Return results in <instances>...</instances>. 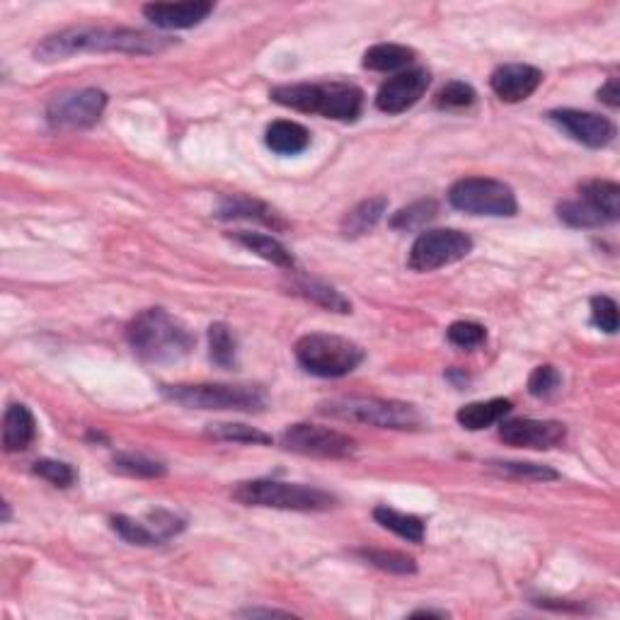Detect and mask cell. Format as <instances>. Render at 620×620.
I'll list each match as a JSON object with an SVG mask.
<instances>
[{
    "label": "cell",
    "mask_w": 620,
    "mask_h": 620,
    "mask_svg": "<svg viewBox=\"0 0 620 620\" xmlns=\"http://www.w3.org/2000/svg\"><path fill=\"white\" fill-rule=\"evenodd\" d=\"M168 37H155V34L131 30V27H71L51 34L39 44L34 56L37 61L51 63L63 61L76 54H158L170 47Z\"/></svg>",
    "instance_id": "cell-1"
},
{
    "label": "cell",
    "mask_w": 620,
    "mask_h": 620,
    "mask_svg": "<svg viewBox=\"0 0 620 620\" xmlns=\"http://www.w3.org/2000/svg\"><path fill=\"white\" fill-rule=\"evenodd\" d=\"M131 352L146 364H175L194 349V335L185 323L163 308H148L126 327Z\"/></svg>",
    "instance_id": "cell-2"
},
{
    "label": "cell",
    "mask_w": 620,
    "mask_h": 620,
    "mask_svg": "<svg viewBox=\"0 0 620 620\" xmlns=\"http://www.w3.org/2000/svg\"><path fill=\"white\" fill-rule=\"evenodd\" d=\"M272 100L296 112L320 114L335 122H357L364 112V93L352 83H296L279 85Z\"/></svg>",
    "instance_id": "cell-3"
},
{
    "label": "cell",
    "mask_w": 620,
    "mask_h": 620,
    "mask_svg": "<svg viewBox=\"0 0 620 620\" xmlns=\"http://www.w3.org/2000/svg\"><path fill=\"white\" fill-rule=\"evenodd\" d=\"M233 497L248 507L286 509V512H327L337 504V497L320 487L279 480L240 482L233 490Z\"/></svg>",
    "instance_id": "cell-4"
},
{
    "label": "cell",
    "mask_w": 620,
    "mask_h": 620,
    "mask_svg": "<svg viewBox=\"0 0 620 620\" xmlns=\"http://www.w3.org/2000/svg\"><path fill=\"white\" fill-rule=\"evenodd\" d=\"M294 352L301 369L320 378H342L364 361V349L357 342L325 332L303 335Z\"/></svg>",
    "instance_id": "cell-5"
},
{
    "label": "cell",
    "mask_w": 620,
    "mask_h": 620,
    "mask_svg": "<svg viewBox=\"0 0 620 620\" xmlns=\"http://www.w3.org/2000/svg\"><path fill=\"white\" fill-rule=\"evenodd\" d=\"M323 415L344 419V422L369 424L378 429H419L422 417L410 403L386 398H364V395H352V398H335L320 405Z\"/></svg>",
    "instance_id": "cell-6"
},
{
    "label": "cell",
    "mask_w": 620,
    "mask_h": 620,
    "mask_svg": "<svg viewBox=\"0 0 620 620\" xmlns=\"http://www.w3.org/2000/svg\"><path fill=\"white\" fill-rule=\"evenodd\" d=\"M163 395L189 410H233L260 412L267 395L257 386H231V383H197V386H163Z\"/></svg>",
    "instance_id": "cell-7"
},
{
    "label": "cell",
    "mask_w": 620,
    "mask_h": 620,
    "mask_svg": "<svg viewBox=\"0 0 620 620\" xmlns=\"http://www.w3.org/2000/svg\"><path fill=\"white\" fill-rule=\"evenodd\" d=\"M449 204L470 216H514V189L492 177H463L449 189Z\"/></svg>",
    "instance_id": "cell-8"
},
{
    "label": "cell",
    "mask_w": 620,
    "mask_h": 620,
    "mask_svg": "<svg viewBox=\"0 0 620 620\" xmlns=\"http://www.w3.org/2000/svg\"><path fill=\"white\" fill-rule=\"evenodd\" d=\"M558 216L570 228H601L620 216V187L608 180H591L579 189V199L558 206Z\"/></svg>",
    "instance_id": "cell-9"
},
{
    "label": "cell",
    "mask_w": 620,
    "mask_h": 620,
    "mask_svg": "<svg viewBox=\"0 0 620 620\" xmlns=\"http://www.w3.org/2000/svg\"><path fill=\"white\" fill-rule=\"evenodd\" d=\"M473 250V240L456 228H436V231L422 233L412 243L407 267L412 272H434L446 264L461 262Z\"/></svg>",
    "instance_id": "cell-10"
},
{
    "label": "cell",
    "mask_w": 620,
    "mask_h": 620,
    "mask_svg": "<svg viewBox=\"0 0 620 620\" xmlns=\"http://www.w3.org/2000/svg\"><path fill=\"white\" fill-rule=\"evenodd\" d=\"M107 107V95L97 88H80L68 90L51 97L47 107V119L54 129L59 131H76L90 129L97 124Z\"/></svg>",
    "instance_id": "cell-11"
},
{
    "label": "cell",
    "mask_w": 620,
    "mask_h": 620,
    "mask_svg": "<svg viewBox=\"0 0 620 620\" xmlns=\"http://www.w3.org/2000/svg\"><path fill=\"white\" fill-rule=\"evenodd\" d=\"M281 449L313 458H344L354 451L352 436L335 432V429L318 427V424H291L279 439Z\"/></svg>",
    "instance_id": "cell-12"
},
{
    "label": "cell",
    "mask_w": 620,
    "mask_h": 620,
    "mask_svg": "<svg viewBox=\"0 0 620 620\" xmlns=\"http://www.w3.org/2000/svg\"><path fill=\"white\" fill-rule=\"evenodd\" d=\"M567 429L555 419H509L499 427V439L514 449L548 451L562 444Z\"/></svg>",
    "instance_id": "cell-13"
},
{
    "label": "cell",
    "mask_w": 620,
    "mask_h": 620,
    "mask_svg": "<svg viewBox=\"0 0 620 620\" xmlns=\"http://www.w3.org/2000/svg\"><path fill=\"white\" fill-rule=\"evenodd\" d=\"M429 83H432V76L427 68H410V71L398 73L381 85L376 95V107L383 114H403L422 100Z\"/></svg>",
    "instance_id": "cell-14"
},
{
    "label": "cell",
    "mask_w": 620,
    "mask_h": 620,
    "mask_svg": "<svg viewBox=\"0 0 620 620\" xmlns=\"http://www.w3.org/2000/svg\"><path fill=\"white\" fill-rule=\"evenodd\" d=\"M548 117L567 136H572L574 141L587 148H604L616 139V124L611 119L601 117V114L579 112V109H553Z\"/></svg>",
    "instance_id": "cell-15"
},
{
    "label": "cell",
    "mask_w": 620,
    "mask_h": 620,
    "mask_svg": "<svg viewBox=\"0 0 620 620\" xmlns=\"http://www.w3.org/2000/svg\"><path fill=\"white\" fill-rule=\"evenodd\" d=\"M214 13L209 0H187V3H151L143 5V15L160 30H189Z\"/></svg>",
    "instance_id": "cell-16"
},
{
    "label": "cell",
    "mask_w": 620,
    "mask_h": 620,
    "mask_svg": "<svg viewBox=\"0 0 620 620\" xmlns=\"http://www.w3.org/2000/svg\"><path fill=\"white\" fill-rule=\"evenodd\" d=\"M543 83V73L536 66H526V63H507V66H499L492 73L490 85L495 90V95L502 102H524L538 90V85Z\"/></svg>",
    "instance_id": "cell-17"
},
{
    "label": "cell",
    "mask_w": 620,
    "mask_h": 620,
    "mask_svg": "<svg viewBox=\"0 0 620 620\" xmlns=\"http://www.w3.org/2000/svg\"><path fill=\"white\" fill-rule=\"evenodd\" d=\"M216 216L223 218V221H233V218L255 221L272 228V231H286V228H289V223H286L272 206L260 202V199L255 197H248V194H231V197H223L221 204H218Z\"/></svg>",
    "instance_id": "cell-18"
},
{
    "label": "cell",
    "mask_w": 620,
    "mask_h": 620,
    "mask_svg": "<svg viewBox=\"0 0 620 620\" xmlns=\"http://www.w3.org/2000/svg\"><path fill=\"white\" fill-rule=\"evenodd\" d=\"M37 436V422L27 405H10L3 417V446L8 453L30 449Z\"/></svg>",
    "instance_id": "cell-19"
},
{
    "label": "cell",
    "mask_w": 620,
    "mask_h": 620,
    "mask_svg": "<svg viewBox=\"0 0 620 620\" xmlns=\"http://www.w3.org/2000/svg\"><path fill=\"white\" fill-rule=\"evenodd\" d=\"M264 143L279 155H298L310 146V131L298 122L279 119V122H272L267 126Z\"/></svg>",
    "instance_id": "cell-20"
},
{
    "label": "cell",
    "mask_w": 620,
    "mask_h": 620,
    "mask_svg": "<svg viewBox=\"0 0 620 620\" xmlns=\"http://www.w3.org/2000/svg\"><path fill=\"white\" fill-rule=\"evenodd\" d=\"M512 400L495 398V400H482V403H470L458 410V424L470 432H480V429L492 427V424L502 422L504 417L512 412Z\"/></svg>",
    "instance_id": "cell-21"
},
{
    "label": "cell",
    "mask_w": 620,
    "mask_h": 620,
    "mask_svg": "<svg viewBox=\"0 0 620 620\" xmlns=\"http://www.w3.org/2000/svg\"><path fill=\"white\" fill-rule=\"evenodd\" d=\"M231 238H235V243H240L243 248H248L250 252H255L257 257L262 260L277 264L281 269H294V255L279 243L277 238L272 235H264V233H248V231H238L233 233Z\"/></svg>",
    "instance_id": "cell-22"
},
{
    "label": "cell",
    "mask_w": 620,
    "mask_h": 620,
    "mask_svg": "<svg viewBox=\"0 0 620 620\" xmlns=\"http://www.w3.org/2000/svg\"><path fill=\"white\" fill-rule=\"evenodd\" d=\"M388 209L386 197H371L366 202L354 206L352 211H347L342 218V233L347 238H359V235L369 233L371 228H376V223L381 221L383 214Z\"/></svg>",
    "instance_id": "cell-23"
},
{
    "label": "cell",
    "mask_w": 620,
    "mask_h": 620,
    "mask_svg": "<svg viewBox=\"0 0 620 620\" xmlns=\"http://www.w3.org/2000/svg\"><path fill=\"white\" fill-rule=\"evenodd\" d=\"M415 61V49L403 47V44H376L364 54V68L376 73H390L407 68Z\"/></svg>",
    "instance_id": "cell-24"
},
{
    "label": "cell",
    "mask_w": 620,
    "mask_h": 620,
    "mask_svg": "<svg viewBox=\"0 0 620 620\" xmlns=\"http://www.w3.org/2000/svg\"><path fill=\"white\" fill-rule=\"evenodd\" d=\"M373 519L378 521L388 531L398 533L400 538L410 543H422L424 541V521L419 516L395 512L390 507H376L373 509Z\"/></svg>",
    "instance_id": "cell-25"
},
{
    "label": "cell",
    "mask_w": 620,
    "mask_h": 620,
    "mask_svg": "<svg viewBox=\"0 0 620 620\" xmlns=\"http://www.w3.org/2000/svg\"><path fill=\"white\" fill-rule=\"evenodd\" d=\"M296 294H301L308 301L318 303L327 310H335V313H352V303L344 298L340 291H335L332 286L323 284V281H315V279H301L294 284Z\"/></svg>",
    "instance_id": "cell-26"
},
{
    "label": "cell",
    "mask_w": 620,
    "mask_h": 620,
    "mask_svg": "<svg viewBox=\"0 0 620 620\" xmlns=\"http://www.w3.org/2000/svg\"><path fill=\"white\" fill-rule=\"evenodd\" d=\"M436 214H439V206H436L434 199H422V202H415L405 209H400L398 214L390 218V228L395 231H419V228L427 226L429 221H434Z\"/></svg>",
    "instance_id": "cell-27"
},
{
    "label": "cell",
    "mask_w": 620,
    "mask_h": 620,
    "mask_svg": "<svg viewBox=\"0 0 620 620\" xmlns=\"http://www.w3.org/2000/svg\"><path fill=\"white\" fill-rule=\"evenodd\" d=\"M112 468L117 473L131 475V478H163L168 470L160 461L143 456V453H117L112 461Z\"/></svg>",
    "instance_id": "cell-28"
},
{
    "label": "cell",
    "mask_w": 620,
    "mask_h": 620,
    "mask_svg": "<svg viewBox=\"0 0 620 620\" xmlns=\"http://www.w3.org/2000/svg\"><path fill=\"white\" fill-rule=\"evenodd\" d=\"M112 528L131 545H143V548H151V545H160L163 538L153 531V526L148 521L131 519V516L117 514L112 516Z\"/></svg>",
    "instance_id": "cell-29"
},
{
    "label": "cell",
    "mask_w": 620,
    "mask_h": 620,
    "mask_svg": "<svg viewBox=\"0 0 620 620\" xmlns=\"http://www.w3.org/2000/svg\"><path fill=\"white\" fill-rule=\"evenodd\" d=\"M209 436H214L218 441H233V444H252V446L272 444V436L269 434H264L255 427H248V424H233V422L211 424Z\"/></svg>",
    "instance_id": "cell-30"
},
{
    "label": "cell",
    "mask_w": 620,
    "mask_h": 620,
    "mask_svg": "<svg viewBox=\"0 0 620 620\" xmlns=\"http://www.w3.org/2000/svg\"><path fill=\"white\" fill-rule=\"evenodd\" d=\"M209 357L221 369L235 366V337L228 325L214 323L209 327Z\"/></svg>",
    "instance_id": "cell-31"
},
{
    "label": "cell",
    "mask_w": 620,
    "mask_h": 620,
    "mask_svg": "<svg viewBox=\"0 0 620 620\" xmlns=\"http://www.w3.org/2000/svg\"><path fill=\"white\" fill-rule=\"evenodd\" d=\"M359 555L383 572H393V574H415L417 572L415 558H410V555H405V553H395V550H361Z\"/></svg>",
    "instance_id": "cell-32"
},
{
    "label": "cell",
    "mask_w": 620,
    "mask_h": 620,
    "mask_svg": "<svg viewBox=\"0 0 620 620\" xmlns=\"http://www.w3.org/2000/svg\"><path fill=\"white\" fill-rule=\"evenodd\" d=\"M475 90L470 88L468 83H461V80H453V83H446L444 88L436 93V107L446 109V112H461V109H468L475 105Z\"/></svg>",
    "instance_id": "cell-33"
},
{
    "label": "cell",
    "mask_w": 620,
    "mask_h": 620,
    "mask_svg": "<svg viewBox=\"0 0 620 620\" xmlns=\"http://www.w3.org/2000/svg\"><path fill=\"white\" fill-rule=\"evenodd\" d=\"M490 468L499 470L502 475H509V478H524V480H558V473L548 465H538V463H516V461H492L487 463Z\"/></svg>",
    "instance_id": "cell-34"
},
{
    "label": "cell",
    "mask_w": 620,
    "mask_h": 620,
    "mask_svg": "<svg viewBox=\"0 0 620 620\" xmlns=\"http://www.w3.org/2000/svg\"><path fill=\"white\" fill-rule=\"evenodd\" d=\"M446 337H449V342L458 349H478L485 344L487 332H485V327L478 323L458 320V323H453L449 330H446Z\"/></svg>",
    "instance_id": "cell-35"
},
{
    "label": "cell",
    "mask_w": 620,
    "mask_h": 620,
    "mask_svg": "<svg viewBox=\"0 0 620 620\" xmlns=\"http://www.w3.org/2000/svg\"><path fill=\"white\" fill-rule=\"evenodd\" d=\"M560 386H562L560 371L548 364L538 366V369L531 373V378H528V393H531L533 398H550V395L558 393Z\"/></svg>",
    "instance_id": "cell-36"
},
{
    "label": "cell",
    "mask_w": 620,
    "mask_h": 620,
    "mask_svg": "<svg viewBox=\"0 0 620 620\" xmlns=\"http://www.w3.org/2000/svg\"><path fill=\"white\" fill-rule=\"evenodd\" d=\"M34 475L51 482L54 487H71L76 482V470L63 461H51V458H42L34 463Z\"/></svg>",
    "instance_id": "cell-37"
},
{
    "label": "cell",
    "mask_w": 620,
    "mask_h": 620,
    "mask_svg": "<svg viewBox=\"0 0 620 620\" xmlns=\"http://www.w3.org/2000/svg\"><path fill=\"white\" fill-rule=\"evenodd\" d=\"M591 320H594V325L599 327V330L608 332V335H613V332L618 330V306L613 298L608 296H594L591 298Z\"/></svg>",
    "instance_id": "cell-38"
},
{
    "label": "cell",
    "mask_w": 620,
    "mask_h": 620,
    "mask_svg": "<svg viewBox=\"0 0 620 620\" xmlns=\"http://www.w3.org/2000/svg\"><path fill=\"white\" fill-rule=\"evenodd\" d=\"M599 100L606 102V105L613 107V109L620 105V83H618V78H611L604 85V88L599 90Z\"/></svg>",
    "instance_id": "cell-39"
},
{
    "label": "cell",
    "mask_w": 620,
    "mask_h": 620,
    "mask_svg": "<svg viewBox=\"0 0 620 620\" xmlns=\"http://www.w3.org/2000/svg\"><path fill=\"white\" fill-rule=\"evenodd\" d=\"M243 616H291L289 611H269V608H250V611H243Z\"/></svg>",
    "instance_id": "cell-40"
},
{
    "label": "cell",
    "mask_w": 620,
    "mask_h": 620,
    "mask_svg": "<svg viewBox=\"0 0 620 620\" xmlns=\"http://www.w3.org/2000/svg\"><path fill=\"white\" fill-rule=\"evenodd\" d=\"M412 616H415V618H417V616H427V618H446V616H449V613H446V611H432V608H422V611H415V613H412Z\"/></svg>",
    "instance_id": "cell-41"
},
{
    "label": "cell",
    "mask_w": 620,
    "mask_h": 620,
    "mask_svg": "<svg viewBox=\"0 0 620 620\" xmlns=\"http://www.w3.org/2000/svg\"><path fill=\"white\" fill-rule=\"evenodd\" d=\"M10 519V504L3 502V521Z\"/></svg>",
    "instance_id": "cell-42"
}]
</instances>
